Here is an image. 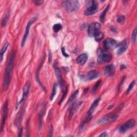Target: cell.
Listing matches in <instances>:
<instances>
[{
    "label": "cell",
    "instance_id": "cell-1",
    "mask_svg": "<svg viewBox=\"0 0 137 137\" xmlns=\"http://www.w3.org/2000/svg\"><path fill=\"white\" fill-rule=\"evenodd\" d=\"M15 60V53L12 52L10 56L9 61L7 65L5 71V76H4V81L3 84L2 89L3 91H7L10 84L12 79V72Z\"/></svg>",
    "mask_w": 137,
    "mask_h": 137
},
{
    "label": "cell",
    "instance_id": "cell-2",
    "mask_svg": "<svg viewBox=\"0 0 137 137\" xmlns=\"http://www.w3.org/2000/svg\"><path fill=\"white\" fill-rule=\"evenodd\" d=\"M62 6L64 9L68 12H72L77 10L80 7V4L76 0H67L63 1Z\"/></svg>",
    "mask_w": 137,
    "mask_h": 137
},
{
    "label": "cell",
    "instance_id": "cell-3",
    "mask_svg": "<svg viewBox=\"0 0 137 137\" xmlns=\"http://www.w3.org/2000/svg\"><path fill=\"white\" fill-rule=\"evenodd\" d=\"M118 119V115L114 113H109L101 117L98 122L100 125H104L116 121Z\"/></svg>",
    "mask_w": 137,
    "mask_h": 137
},
{
    "label": "cell",
    "instance_id": "cell-4",
    "mask_svg": "<svg viewBox=\"0 0 137 137\" xmlns=\"http://www.w3.org/2000/svg\"><path fill=\"white\" fill-rule=\"evenodd\" d=\"M87 9L85 11V15L90 16L95 14L98 10V4L95 1H86Z\"/></svg>",
    "mask_w": 137,
    "mask_h": 137
},
{
    "label": "cell",
    "instance_id": "cell-5",
    "mask_svg": "<svg viewBox=\"0 0 137 137\" xmlns=\"http://www.w3.org/2000/svg\"><path fill=\"white\" fill-rule=\"evenodd\" d=\"M112 59V55L105 52L102 49L98 50V62L99 63H107L109 62Z\"/></svg>",
    "mask_w": 137,
    "mask_h": 137
},
{
    "label": "cell",
    "instance_id": "cell-6",
    "mask_svg": "<svg viewBox=\"0 0 137 137\" xmlns=\"http://www.w3.org/2000/svg\"><path fill=\"white\" fill-rule=\"evenodd\" d=\"M100 100H101V98H97L96 100H95L93 101V102L92 103L91 106L90 107V108L89 109V110H88V115H87V117L86 120L84 122H83L84 124H85L90 122L91 120H92L93 113H94V110H95V109L97 107V106L98 105Z\"/></svg>",
    "mask_w": 137,
    "mask_h": 137
},
{
    "label": "cell",
    "instance_id": "cell-7",
    "mask_svg": "<svg viewBox=\"0 0 137 137\" xmlns=\"http://www.w3.org/2000/svg\"><path fill=\"white\" fill-rule=\"evenodd\" d=\"M101 29V24L98 22H94L92 23L88 26V34L91 37H94L95 35L100 32Z\"/></svg>",
    "mask_w": 137,
    "mask_h": 137
},
{
    "label": "cell",
    "instance_id": "cell-8",
    "mask_svg": "<svg viewBox=\"0 0 137 137\" xmlns=\"http://www.w3.org/2000/svg\"><path fill=\"white\" fill-rule=\"evenodd\" d=\"M135 125V121L133 119H131V120L127 121L124 124L120 126L118 129L119 132L121 133H125V132L131 128L134 127Z\"/></svg>",
    "mask_w": 137,
    "mask_h": 137
},
{
    "label": "cell",
    "instance_id": "cell-9",
    "mask_svg": "<svg viewBox=\"0 0 137 137\" xmlns=\"http://www.w3.org/2000/svg\"><path fill=\"white\" fill-rule=\"evenodd\" d=\"M37 18L35 17L33 18H32L31 20H30L28 22L27 26H26V27L25 31V33L24 34L23 40H22V41H21V46L22 47H23L24 46L25 44L26 43V40H27V38L28 37V35H29V33H30V30L31 26L32 24H33L34 22L37 20Z\"/></svg>",
    "mask_w": 137,
    "mask_h": 137
},
{
    "label": "cell",
    "instance_id": "cell-10",
    "mask_svg": "<svg viewBox=\"0 0 137 137\" xmlns=\"http://www.w3.org/2000/svg\"><path fill=\"white\" fill-rule=\"evenodd\" d=\"M99 76V72L96 70H92L86 74L81 76V79L84 81H91L96 79Z\"/></svg>",
    "mask_w": 137,
    "mask_h": 137
},
{
    "label": "cell",
    "instance_id": "cell-11",
    "mask_svg": "<svg viewBox=\"0 0 137 137\" xmlns=\"http://www.w3.org/2000/svg\"><path fill=\"white\" fill-rule=\"evenodd\" d=\"M103 47L106 50H111L115 48L117 46V41L113 39H106L103 42Z\"/></svg>",
    "mask_w": 137,
    "mask_h": 137
},
{
    "label": "cell",
    "instance_id": "cell-12",
    "mask_svg": "<svg viewBox=\"0 0 137 137\" xmlns=\"http://www.w3.org/2000/svg\"><path fill=\"white\" fill-rule=\"evenodd\" d=\"M8 102H6L4 103L3 107V112H2V122H1V133L3 131V128L4 125H5L8 116Z\"/></svg>",
    "mask_w": 137,
    "mask_h": 137
},
{
    "label": "cell",
    "instance_id": "cell-13",
    "mask_svg": "<svg viewBox=\"0 0 137 137\" xmlns=\"http://www.w3.org/2000/svg\"><path fill=\"white\" fill-rule=\"evenodd\" d=\"M127 42L126 40H124L122 41L120 43H119L117 46V54L118 55H122L126 49H127Z\"/></svg>",
    "mask_w": 137,
    "mask_h": 137
},
{
    "label": "cell",
    "instance_id": "cell-14",
    "mask_svg": "<svg viewBox=\"0 0 137 137\" xmlns=\"http://www.w3.org/2000/svg\"><path fill=\"white\" fill-rule=\"evenodd\" d=\"M31 87V84L30 82L28 81L25 83V84L23 87V96H22V98L21 99V100H20L19 104L23 102V101L26 99L27 98V96L28 95L29 92V90L30 88Z\"/></svg>",
    "mask_w": 137,
    "mask_h": 137
},
{
    "label": "cell",
    "instance_id": "cell-15",
    "mask_svg": "<svg viewBox=\"0 0 137 137\" xmlns=\"http://www.w3.org/2000/svg\"><path fill=\"white\" fill-rule=\"evenodd\" d=\"M115 72V66L114 64L107 65L105 68L104 74L106 76H113Z\"/></svg>",
    "mask_w": 137,
    "mask_h": 137
},
{
    "label": "cell",
    "instance_id": "cell-16",
    "mask_svg": "<svg viewBox=\"0 0 137 137\" xmlns=\"http://www.w3.org/2000/svg\"><path fill=\"white\" fill-rule=\"evenodd\" d=\"M83 104V102H78L76 103H74L71 109L69 114V120H71V118L73 116L74 114L77 112V110L80 108L81 104Z\"/></svg>",
    "mask_w": 137,
    "mask_h": 137
},
{
    "label": "cell",
    "instance_id": "cell-17",
    "mask_svg": "<svg viewBox=\"0 0 137 137\" xmlns=\"http://www.w3.org/2000/svg\"><path fill=\"white\" fill-rule=\"evenodd\" d=\"M87 59H88V55L86 54V53H83V54L80 55L77 57L76 61L78 64L83 65L86 62Z\"/></svg>",
    "mask_w": 137,
    "mask_h": 137
},
{
    "label": "cell",
    "instance_id": "cell-18",
    "mask_svg": "<svg viewBox=\"0 0 137 137\" xmlns=\"http://www.w3.org/2000/svg\"><path fill=\"white\" fill-rule=\"evenodd\" d=\"M9 46V43L8 42H6L5 44H4L3 47L2 48L1 52H0V60H1V62L3 60V55L4 54H5V52H6V50H7Z\"/></svg>",
    "mask_w": 137,
    "mask_h": 137
},
{
    "label": "cell",
    "instance_id": "cell-19",
    "mask_svg": "<svg viewBox=\"0 0 137 137\" xmlns=\"http://www.w3.org/2000/svg\"><path fill=\"white\" fill-rule=\"evenodd\" d=\"M78 94H79V90H77L75 91L73 94H72L70 96V98L69 99L68 102H67V104H69L70 103L72 102L73 101L76 99V98L78 95Z\"/></svg>",
    "mask_w": 137,
    "mask_h": 137
},
{
    "label": "cell",
    "instance_id": "cell-20",
    "mask_svg": "<svg viewBox=\"0 0 137 137\" xmlns=\"http://www.w3.org/2000/svg\"><path fill=\"white\" fill-rule=\"evenodd\" d=\"M57 84L55 83L54 84V85H53L52 91V92H51V95L50 96V100L51 101H52L53 100V99H54L55 96L56 94V93H57Z\"/></svg>",
    "mask_w": 137,
    "mask_h": 137
},
{
    "label": "cell",
    "instance_id": "cell-21",
    "mask_svg": "<svg viewBox=\"0 0 137 137\" xmlns=\"http://www.w3.org/2000/svg\"><path fill=\"white\" fill-rule=\"evenodd\" d=\"M68 86H65V87H64V90H63V95H62V96L61 99H60V101L59 102V104L60 105L62 102H63V101L64 100V99L65 98L66 95H67V93H68Z\"/></svg>",
    "mask_w": 137,
    "mask_h": 137
},
{
    "label": "cell",
    "instance_id": "cell-22",
    "mask_svg": "<svg viewBox=\"0 0 137 137\" xmlns=\"http://www.w3.org/2000/svg\"><path fill=\"white\" fill-rule=\"evenodd\" d=\"M109 8V6H108L107 7L105 8V9L103 10V11L102 12V14H101V15H100V19L102 22H103L104 20L105 17V15H106V13H107V11H108Z\"/></svg>",
    "mask_w": 137,
    "mask_h": 137
},
{
    "label": "cell",
    "instance_id": "cell-23",
    "mask_svg": "<svg viewBox=\"0 0 137 137\" xmlns=\"http://www.w3.org/2000/svg\"><path fill=\"white\" fill-rule=\"evenodd\" d=\"M103 37H104V34L102 32H99L95 35L94 38H95V40H96V41L100 42L101 40L103 39Z\"/></svg>",
    "mask_w": 137,
    "mask_h": 137
},
{
    "label": "cell",
    "instance_id": "cell-24",
    "mask_svg": "<svg viewBox=\"0 0 137 137\" xmlns=\"http://www.w3.org/2000/svg\"><path fill=\"white\" fill-rule=\"evenodd\" d=\"M9 18H10V14H8L4 18V19H3L2 21V27H5V26H6L9 20Z\"/></svg>",
    "mask_w": 137,
    "mask_h": 137
},
{
    "label": "cell",
    "instance_id": "cell-25",
    "mask_svg": "<svg viewBox=\"0 0 137 137\" xmlns=\"http://www.w3.org/2000/svg\"><path fill=\"white\" fill-rule=\"evenodd\" d=\"M101 84V81L100 80V81L97 82L93 86V88H92V93L93 94H94L97 91V90H98L99 86H100Z\"/></svg>",
    "mask_w": 137,
    "mask_h": 137
},
{
    "label": "cell",
    "instance_id": "cell-26",
    "mask_svg": "<svg viewBox=\"0 0 137 137\" xmlns=\"http://www.w3.org/2000/svg\"><path fill=\"white\" fill-rule=\"evenodd\" d=\"M53 31L55 33H58L62 29V25L60 24H55L52 28Z\"/></svg>",
    "mask_w": 137,
    "mask_h": 137
},
{
    "label": "cell",
    "instance_id": "cell-27",
    "mask_svg": "<svg viewBox=\"0 0 137 137\" xmlns=\"http://www.w3.org/2000/svg\"><path fill=\"white\" fill-rule=\"evenodd\" d=\"M136 34H137V30L136 29H135L133 32L132 33V37H131V40L133 43H134L136 41Z\"/></svg>",
    "mask_w": 137,
    "mask_h": 137
},
{
    "label": "cell",
    "instance_id": "cell-28",
    "mask_svg": "<svg viewBox=\"0 0 137 137\" xmlns=\"http://www.w3.org/2000/svg\"><path fill=\"white\" fill-rule=\"evenodd\" d=\"M135 85V81H132L131 84H130V85L129 86V87L127 88V89L126 90V93L128 94L131 91V90L133 89V88L134 87Z\"/></svg>",
    "mask_w": 137,
    "mask_h": 137
},
{
    "label": "cell",
    "instance_id": "cell-29",
    "mask_svg": "<svg viewBox=\"0 0 137 137\" xmlns=\"http://www.w3.org/2000/svg\"><path fill=\"white\" fill-rule=\"evenodd\" d=\"M125 19V16H119L117 18V21L118 23H124V22Z\"/></svg>",
    "mask_w": 137,
    "mask_h": 137
},
{
    "label": "cell",
    "instance_id": "cell-30",
    "mask_svg": "<svg viewBox=\"0 0 137 137\" xmlns=\"http://www.w3.org/2000/svg\"><path fill=\"white\" fill-rule=\"evenodd\" d=\"M33 2L34 3V4L35 6H41V4H43V1H38V0H35V1H33Z\"/></svg>",
    "mask_w": 137,
    "mask_h": 137
},
{
    "label": "cell",
    "instance_id": "cell-31",
    "mask_svg": "<svg viewBox=\"0 0 137 137\" xmlns=\"http://www.w3.org/2000/svg\"><path fill=\"white\" fill-rule=\"evenodd\" d=\"M53 132H54L53 127H52V126H51L49 132V134H48V136H53Z\"/></svg>",
    "mask_w": 137,
    "mask_h": 137
},
{
    "label": "cell",
    "instance_id": "cell-32",
    "mask_svg": "<svg viewBox=\"0 0 137 137\" xmlns=\"http://www.w3.org/2000/svg\"><path fill=\"white\" fill-rule=\"evenodd\" d=\"M62 54L64 55V56H65V57L69 56V55L68 54H67V53L65 52L64 48H62Z\"/></svg>",
    "mask_w": 137,
    "mask_h": 137
},
{
    "label": "cell",
    "instance_id": "cell-33",
    "mask_svg": "<svg viewBox=\"0 0 137 137\" xmlns=\"http://www.w3.org/2000/svg\"><path fill=\"white\" fill-rule=\"evenodd\" d=\"M108 135L107 134V133H106V132H103V133H102L101 134H100L99 136H103V137H105V136H107Z\"/></svg>",
    "mask_w": 137,
    "mask_h": 137
},
{
    "label": "cell",
    "instance_id": "cell-34",
    "mask_svg": "<svg viewBox=\"0 0 137 137\" xmlns=\"http://www.w3.org/2000/svg\"><path fill=\"white\" fill-rule=\"evenodd\" d=\"M22 134H23V129H22V128H21V129L20 130V131H19V134L18 136H22Z\"/></svg>",
    "mask_w": 137,
    "mask_h": 137
},
{
    "label": "cell",
    "instance_id": "cell-35",
    "mask_svg": "<svg viewBox=\"0 0 137 137\" xmlns=\"http://www.w3.org/2000/svg\"><path fill=\"white\" fill-rule=\"evenodd\" d=\"M51 52L49 53V62H50V61L51 60Z\"/></svg>",
    "mask_w": 137,
    "mask_h": 137
}]
</instances>
